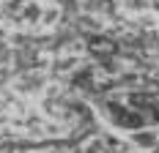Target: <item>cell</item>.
<instances>
[{"mask_svg":"<svg viewBox=\"0 0 159 153\" xmlns=\"http://www.w3.org/2000/svg\"><path fill=\"white\" fill-rule=\"evenodd\" d=\"M107 109H110L112 120L118 126H124V129H143V112H137L132 107H124V104H110Z\"/></svg>","mask_w":159,"mask_h":153,"instance_id":"cell-1","label":"cell"},{"mask_svg":"<svg viewBox=\"0 0 159 153\" xmlns=\"http://www.w3.org/2000/svg\"><path fill=\"white\" fill-rule=\"evenodd\" d=\"M88 46H91V52H93L102 63L112 60V58H115V52H118V46L112 44L110 38H104V36H93V38L88 41Z\"/></svg>","mask_w":159,"mask_h":153,"instance_id":"cell-2","label":"cell"}]
</instances>
